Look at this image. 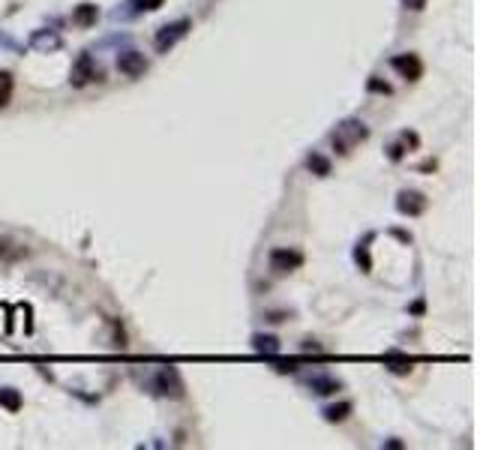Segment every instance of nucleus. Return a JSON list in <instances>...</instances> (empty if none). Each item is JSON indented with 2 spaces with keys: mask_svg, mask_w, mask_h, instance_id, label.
I'll list each match as a JSON object with an SVG mask.
<instances>
[{
  "mask_svg": "<svg viewBox=\"0 0 480 450\" xmlns=\"http://www.w3.org/2000/svg\"><path fill=\"white\" fill-rule=\"evenodd\" d=\"M369 138V126L364 121H342L336 126L333 132H330V141H333V150L342 156H349L357 145H364Z\"/></svg>",
  "mask_w": 480,
  "mask_h": 450,
  "instance_id": "nucleus-1",
  "label": "nucleus"
},
{
  "mask_svg": "<svg viewBox=\"0 0 480 450\" xmlns=\"http://www.w3.org/2000/svg\"><path fill=\"white\" fill-rule=\"evenodd\" d=\"M190 30H192V21L190 18H177V21H171V25H162L160 30H156L153 49L160 51V54H168L180 42V39L190 34Z\"/></svg>",
  "mask_w": 480,
  "mask_h": 450,
  "instance_id": "nucleus-2",
  "label": "nucleus"
},
{
  "mask_svg": "<svg viewBox=\"0 0 480 450\" xmlns=\"http://www.w3.org/2000/svg\"><path fill=\"white\" fill-rule=\"evenodd\" d=\"M153 388L160 397H168V399H184L186 397V388H184V378L175 366H162L160 373L153 378Z\"/></svg>",
  "mask_w": 480,
  "mask_h": 450,
  "instance_id": "nucleus-3",
  "label": "nucleus"
},
{
  "mask_svg": "<svg viewBox=\"0 0 480 450\" xmlns=\"http://www.w3.org/2000/svg\"><path fill=\"white\" fill-rule=\"evenodd\" d=\"M303 262H306L303 252H301V249H291V247H277V249H270V258H267V264H270L273 273L301 271Z\"/></svg>",
  "mask_w": 480,
  "mask_h": 450,
  "instance_id": "nucleus-4",
  "label": "nucleus"
},
{
  "mask_svg": "<svg viewBox=\"0 0 480 450\" xmlns=\"http://www.w3.org/2000/svg\"><path fill=\"white\" fill-rule=\"evenodd\" d=\"M102 73L97 66V60L90 54H78V60L73 63V73H69V84L73 88H88L90 82H99Z\"/></svg>",
  "mask_w": 480,
  "mask_h": 450,
  "instance_id": "nucleus-5",
  "label": "nucleus"
},
{
  "mask_svg": "<svg viewBox=\"0 0 480 450\" xmlns=\"http://www.w3.org/2000/svg\"><path fill=\"white\" fill-rule=\"evenodd\" d=\"M427 208H429V199L423 192H417V189H403L396 195V210L403 216H420V213H427Z\"/></svg>",
  "mask_w": 480,
  "mask_h": 450,
  "instance_id": "nucleus-6",
  "label": "nucleus"
},
{
  "mask_svg": "<svg viewBox=\"0 0 480 450\" xmlns=\"http://www.w3.org/2000/svg\"><path fill=\"white\" fill-rule=\"evenodd\" d=\"M390 66L396 69L405 82H420V75H423V60L417 58V54H396V58L390 60Z\"/></svg>",
  "mask_w": 480,
  "mask_h": 450,
  "instance_id": "nucleus-7",
  "label": "nucleus"
},
{
  "mask_svg": "<svg viewBox=\"0 0 480 450\" xmlns=\"http://www.w3.org/2000/svg\"><path fill=\"white\" fill-rule=\"evenodd\" d=\"M117 69L127 78H138L147 73V58L141 51H123L121 58H117Z\"/></svg>",
  "mask_w": 480,
  "mask_h": 450,
  "instance_id": "nucleus-8",
  "label": "nucleus"
},
{
  "mask_svg": "<svg viewBox=\"0 0 480 450\" xmlns=\"http://www.w3.org/2000/svg\"><path fill=\"white\" fill-rule=\"evenodd\" d=\"M97 18H99V10L93 3H78L75 10H73V21L78 27H90V25H97Z\"/></svg>",
  "mask_w": 480,
  "mask_h": 450,
  "instance_id": "nucleus-9",
  "label": "nucleus"
},
{
  "mask_svg": "<svg viewBox=\"0 0 480 450\" xmlns=\"http://www.w3.org/2000/svg\"><path fill=\"white\" fill-rule=\"evenodd\" d=\"M310 388H312V393H318V397H330V393H336L342 384L336 382V378H330V375H312Z\"/></svg>",
  "mask_w": 480,
  "mask_h": 450,
  "instance_id": "nucleus-10",
  "label": "nucleus"
},
{
  "mask_svg": "<svg viewBox=\"0 0 480 450\" xmlns=\"http://www.w3.org/2000/svg\"><path fill=\"white\" fill-rule=\"evenodd\" d=\"M384 363H388V369H390V373H396V375L412 373V358H405V354H399V351H388V354H384Z\"/></svg>",
  "mask_w": 480,
  "mask_h": 450,
  "instance_id": "nucleus-11",
  "label": "nucleus"
},
{
  "mask_svg": "<svg viewBox=\"0 0 480 450\" xmlns=\"http://www.w3.org/2000/svg\"><path fill=\"white\" fill-rule=\"evenodd\" d=\"M306 168H310L316 177H327L330 171H333V165H330V160L325 153H310L306 156Z\"/></svg>",
  "mask_w": 480,
  "mask_h": 450,
  "instance_id": "nucleus-12",
  "label": "nucleus"
},
{
  "mask_svg": "<svg viewBox=\"0 0 480 450\" xmlns=\"http://www.w3.org/2000/svg\"><path fill=\"white\" fill-rule=\"evenodd\" d=\"M253 345H255V351H258V354H270V358H277L279 349H282L277 336H264V334L253 336Z\"/></svg>",
  "mask_w": 480,
  "mask_h": 450,
  "instance_id": "nucleus-13",
  "label": "nucleus"
},
{
  "mask_svg": "<svg viewBox=\"0 0 480 450\" xmlns=\"http://www.w3.org/2000/svg\"><path fill=\"white\" fill-rule=\"evenodd\" d=\"M321 414H325L327 423H342V421H349V414H351V402H336V405H327Z\"/></svg>",
  "mask_w": 480,
  "mask_h": 450,
  "instance_id": "nucleus-14",
  "label": "nucleus"
},
{
  "mask_svg": "<svg viewBox=\"0 0 480 450\" xmlns=\"http://www.w3.org/2000/svg\"><path fill=\"white\" fill-rule=\"evenodd\" d=\"M0 405L6 408V412H18L21 405H25V402H21V393L15 390V388H0Z\"/></svg>",
  "mask_w": 480,
  "mask_h": 450,
  "instance_id": "nucleus-15",
  "label": "nucleus"
},
{
  "mask_svg": "<svg viewBox=\"0 0 480 450\" xmlns=\"http://www.w3.org/2000/svg\"><path fill=\"white\" fill-rule=\"evenodd\" d=\"M12 93H15V78L12 73H0V108H6L12 102Z\"/></svg>",
  "mask_w": 480,
  "mask_h": 450,
  "instance_id": "nucleus-16",
  "label": "nucleus"
},
{
  "mask_svg": "<svg viewBox=\"0 0 480 450\" xmlns=\"http://www.w3.org/2000/svg\"><path fill=\"white\" fill-rule=\"evenodd\" d=\"M369 240H372V234H369V238L364 240V243H357V249H354V258H357V264L364 267V271L369 273V267H372V262H369Z\"/></svg>",
  "mask_w": 480,
  "mask_h": 450,
  "instance_id": "nucleus-17",
  "label": "nucleus"
},
{
  "mask_svg": "<svg viewBox=\"0 0 480 450\" xmlns=\"http://www.w3.org/2000/svg\"><path fill=\"white\" fill-rule=\"evenodd\" d=\"M25 255V249H12V243L6 238H0V258H18Z\"/></svg>",
  "mask_w": 480,
  "mask_h": 450,
  "instance_id": "nucleus-18",
  "label": "nucleus"
},
{
  "mask_svg": "<svg viewBox=\"0 0 480 450\" xmlns=\"http://www.w3.org/2000/svg\"><path fill=\"white\" fill-rule=\"evenodd\" d=\"M405 153H408V145H405V141H396V145H390V147H388V156H390L393 162H399Z\"/></svg>",
  "mask_w": 480,
  "mask_h": 450,
  "instance_id": "nucleus-19",
  "label": "nucleus"
},
{
  "mask_svg": "<svg viewBox=\"0 0 480 450\" xmlns=\"http://www.w3.org/2000/svg\"><path fill=\"white\" fill-rule=\"evenodd\" d=\"M165 0H136V10L138 12H156Z\"/></svg>",
  "mask_w": 480,
  "mask_h": 450,
  "instance_id": "nucleus-20",
  "label": "nucleus"
},
{
  "mask_svg": "<svg viewBox=\"0 0 480 450\" xmlns=\"http://www.w3.org/2000/svg\"><path fill=\"white\" fill-rule=\"evenodd\" d=\"M366 88L372 90V93H390V84H388V82H379V78H375V75L366 82Z\"/></svg>",
  "mask_w": 480,
  "mask_h": 450,
  "instance_id": "nucleus-21",
  "label": "nucleus"
},
{
  "mask_svg": "<svg viewBox=\"0 0 480 450\" xmlns=\"http://www.w3.org/2000/svg\"><path fill=\"white\" fill-rule=\"evenodd\" d=\"M34 45H39V49H58L60 39L58 36H49V39H45V36H34Z\"/></svg>",
  "mask_w": 480,
  "mask_h": 450,
  "instance_id": "nucleus-22",
  "label": "nucleus"
},
{
  "mask_svg": "<svg viewBox=\"0 0 480 450\" xmlns=\"http://www.w3.org/2000/svg\"><path fill=\"white\" fill-rule=\"evenodd\" d=\"M399 138H403V141H405V145L412 147V150H414V147H420V138H417V132H403V136H399Z\"/></svg>",
  "mask_w": 480,
  "mask_h": 450,
  "instance_id": "nucleus-23",
  "label": "nucleus"
},
{
  "mask_svg": "<svg viewBox=\"0 0 480 450\" xmlns=\"http://www.w3.org/2000/svg\"><path fill=\"white\" fill-rule=\"evenodd\" d=\"M403 6H405V10H412V12H420L423 6H427V0H403Z\"/></svg>",
  "mask_w": 480,
  "mask_h": 450,
  "instance_id": "nucleus-24",
  "label": "nucleus"
},
{
  "mask_svg": "<svg viewBox=\"0 0 480 450\" xmlns=\"http://www.w3.org/2000/svg\"><path fill=\"white\" fill-rule=\"evenodd\" d=\"M286 318H288L286 312H270V315H267V321H273V325H279V321H286Z\"/></svg>",
  "mask_w": 480,
  "mask_h": 450,
  "instance_id": "nucleus-25",
  "label": "nucleus"
}]
</instances>
